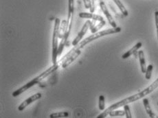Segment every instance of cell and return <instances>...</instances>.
<instances>
[{
    "instance_id": "obj_19",
    "label": "cell",
    "mask_w": 158,
    "mask_h": 118,
    "mask_svg": "<svg viewBox=\"0 0 158 118\" xmlns=\"http://www.w3.org/2000/svg\"><path fill=\"white\" fill-rule=\"evenodd\" d=\"M153 66L152 65H149L146 67V71L145 73V78L146 80H150L152 76V72H153Z\"/></svg>"
},
{
    "instance_id": "obj_13",
    "label": "cell",
    "mask_w": 158,
    "mask_h": 118,
    "mask_svg": "<svg viewBox=\"0 0 158 118\" xmlns=\"http://www.w3.org/2000/svg\"><path fill=\"white\" fill-rule=\"evenodd\" d=\"M143 104H144V106H145L146 113L149 115V117H150L151 118H155V117L158 118V116H156V115L153 113V111H152V109L151 108V106H150V105H149V100L147 99V98H144V99H143Z\"/></svg>"
},
{
    "instance_id": "obj_8",
    "label": "cell",
    "mask_w": 158,
    "mask_h": 118,
    "mask_svg": "<svg viewBox=\"0 0 158 118\" xmlns=\"http://www.w3.org/2000/svg\"><path fill=\"white\" fill-rule=\"evenodd\" d=\"M81 52H82L81 50H76V51L73 53V54L70 55L69 57H67L66 60H65L63 63H61V67L65 69L68 66H70V65H71L73 62H74L76 59H77L79 57V55L81 54Z\"/></svg>"
},
{
    "instance_id": "obj_18",
    "label": "cell",
    "mask_w": 158,
    "mask_h": 118,
    "mask_svg": "<svg viewBox=\"0 0 158 118\" xmlns=\"http://www.w3.org/2000/svg\"><path fill=\"white\" fill-rule=\"evenodd\" d=\"M106 24V21L105 20H103L102 21H99V24H98V25H96V26H95L94 28H93L92 29H91V32L94 34V33H96L97 32L98 30H99L100 29L102 28L105 26Z\"/></svg>"
},
{
    "instance_id": "obj_23",
    "label": "cell",
    "mask_w": 158,
    "mask_h": 118,
    "mask_svg": "<svg viewBox=\"0 0 158 118\" xmlns=\"http://www.w3.org/2000/svg\"><path fill=\"white\" fill-rule=\"evenodd\" d=\"M83 4H84V6H85V8H87V9H89L90 4H89V0H83Z\"/></svg>"
},
{
    "instance_id": "obj_20",
    "label": "cell",
    "mask_w": 158,
    "mask_h": 118,
    "mask_svg": "<svg viewBox=\"0 0 158 118\" xmlns=\"http://www.w3.org/2000/svg\"><path fill=\"white\" fill-rule=\"evenodd\" d=\"M124 110H125V116H126V118H131L132 117L130 108H129L128 105H125V106H124Z\"/></svg>"
},
{
    "instance_id": "obj_24",
    "label": "cell",
    "mask_w": 158,
    "mask_h": 118,
    "mask_svg": "<svg viewBox=\"0 0 158 118\" xmlns=\"http://www.w3.org/2000/svg\"><path fill=\"white\" fill-rule=\"evenodd\" d=\"M157 105H158V102H157Z\"/></svg>"
},
{
    "instance_id": "obj_9",
    "label": "cell",
    "mask_w": 158,
    "mask_h": 118,
    "mask_svg": "<svg viewBox=\"0 0 158 118\" xmlns=\"http://www.w3.org/2000/svg\"><path fill=\"white\" fill-rule=\"evenodd\" d=\"M100 7L101 8V10L104 13V15H105V17L107 19V20H108L109 23L110 24V25L113 27V28H117V24L115 23V21H114V19H113L112 16L111 15V14L109 13L108 9H107V8L106 6V5L105 3L103 2H100Z\"/></svg>"
},
{
    "instance_id": "obj_6",
    "label": "cell",
    "mask_w": 158,
    "mask_h": 118,
    "mask_svg": "<svg viewBox=\"0 0 158 118\" xmlns=\"http://www.w3.org/2000/svg\"><path fill=\"white\" fill-rule=\"evenodd\" d=\"M91 23L92 21L87 20L85 24L83 25V28H82L81 30L79 32V33L78 34V35L77 36L74 40L72 41V46H76L78 43H79L81 42V41L83 39V36H85V35L87 33V30H88L89 28H90V26H91Z\"/></svg>"
},
{
    "instance_id": "obj_17",
    "label": "cell",
    "mask_w": 158,
    "mask_h": 118,
    "mask_svg": "<svg viewBox=\"0 0 158 118\" xmlns=\"http://www.w3.org/2000/svg\"><path fill=\"white\" fill-rule=\"evenodd\" d=\"M109 116H110L111 117H115V116H125V110L122 111V110H114L111 111L109 114Z\"/></svg>"
},
{
    "instance_id": "obj_21",
    "label": "cell",
    "mask_w": 158,
    "mask_h": 118,
    "mask_svg": "<svg viewBox=\"0 0 158 118\" xmlns=\"http://www.w3.org/2000/svg\"><path fill=\"white\" fill-rule=\"evenodd\" d=\"M89 4H90V8L89 10L90 13H94L95 10V4H94V0H89Z\"/></svg>"
},
{
    "instance_id": "obj_12",
    "label": "cell",
    "mask_w": 158,
    "mask_h": 118,
    "mask_svg": "<svg viewBox=\"0 0 158 118\" xmlns=\"http://www.w3.org/2000/svg\"><path fill=\"white\" fill-rule=\"evenodd\" d=\"M138 57H139L140 63V67H141V71L142 73H146V61H145V53H144L143 50H140L138 52Z\"/></svg>"
},
{
    "instance_id": "obj_14",
    "label": "cell",
    "mask_w": 158,
    "mask_h": 118,
    "mask_svg": "<svg viewBox=\"0 0 158 118\" xmlns=\"http://www.w3.org/2000/svg\"><path fill=\"white\" fill-rule=\"evenodd\" d=\"M115 2V4L117 5V6L119 8L120 10L121 11V13H122V15L125 16V17H127L129 15V13L127 10L126 9L125 7L124 6V5L122 4V3L121 2L120 0H113Z\"/></svg>"
},
{
    "instance_id": "obj_5",
    "label": "cell",
    "mask_w": 158,
    "mask_h": 118,
    "mask_svg": "<svg viewBox=\"0 0 158 118\" xmlns=\"http://www.w3.org/2000/svg\"><path fill=\"white\" fill-rule=\"evenodd\" d=\"M74 0H68V15H67V33H66L67 40L68 39L70 32H71L73 17H74Z\"/></svg>"
},
{
    "instance_id": "obj_10",
    "label": "cell",
    "mask_w": 158,
    "mask_h": 118,
    "mask_svg": "<svg viewBox=\"0 0 158 118\" xmlns=\"http://www.w3.org/2000/svg\"><path fill=\"white\" fill-rule=\"evenodd\" d=\"M79 17L83 19H93V20L95 21H102L104 20V18L102 16L98 15H95V14H93L92 13H79Z\"/></svg>"
},
{
    "instance_id": "obj_3",
    "label": "cell",
    "mask_w": 158,
    "mask_h": 118,
    "mask_svg": "<svg viewBox=\"0 0 158 118\" xmlns=\"http://www.w3.org/2000/svg\"><path fill=\"white\" fill-rule=\"evenodd\" d=\"M59 67H60V65H59L58 63L55 65H52V66L50 67L49 69H47L45 72H42L40 75L38 76L33 78L32 80H30V82L26 83V85H23L21 87H20L17 90H16V91H14L12 95L13 97H17V96H19V95H21L24 92L26 91L27 90H28L31 87H32L33 86L37 85L38 83L41 82V81L44 80L45 78H47V76H49L50 74H52V73L56 72V70L58 69Z\"/></svg>"
},
{
    "instance_id": "obj_7",
    "label": "cell",
    "mask_w": 158,
    "mask_h": 118,
    "mask_svg": "<svg viewBox=\"0 0 158 118\" xmlns=\"http://www.w3.org/2000/svg\"><path fill=\"white\" fill-rule=\"evenodd\" d=\"M41 96H42V95L41 93H36V94L32 95V96L27 98L26 100H24V102L18 106V111H23L28 105H30V104H32V102H35V101L40 99Z\"/></svg>"
},
{
    "instance_id": "obj_22",
    "label": "cell",
    "mask_w": 158,
    "mask_h": 118,
    "mask_svg": "<svg viewBox=\"0 0 158 118\" xmlns=\"http://www.w3.org/2000/svg\"><path fill=\"white\" fill-rule=\"evenodd\" d=\"M155 18H156V25L157 39H158V11H156V12H155Z\"/></svg>"
},
{
    "instance_id": "obj_11",
    "label": "cell",
    "mask_w": 158,
    "mask_h": 118,
    "mask_svg": "<svg viewBox=\"0 0 158 118\" xmlns=\"http://www.w3.org/2000/svg\"><path fill=\"white\" fill-rule=\"evenodd\" d=\"M142 43H141V42H138V43L136 45H135L131 49L129 50V51H127L126 53H125V54L122 56V58L123 59H126L129 58V57H131V55L134 54L135 53H136L137 52V50L142 47Z\"/></svg>"
},
{
    "instance_id": "obj_4",
    "label": "cell",
    "mask_w": 158,
    "mask_h": 118,
    "mask_svg": "<svg viewBox=\"0 0 158 118\" xmlns=\"http://www.w3.org/2000/svg\"><path fill=\"white\" fill-rule=\"evenodd\" d=\"M61 21L58 18H56L54 25L53 35H52V63L55 65L58 63L57 58L58 57V39H59V31H60Z\"/></svg>"
},
{
    "instance_id": "obj_15",
    "label": "cell",
    "mask_w": 158,
    "mask_h": 118,
    "mask_svg": "<svg viewBox=\"0 0 158 118\" xmlns=\"http://www.w3.org/2000/svg\"><path fill=\"white\" fill-rule=\"evenodd\" d=\"M69 113L67 111H61L57 112V113H53L50 114V117L51 118H58V117H68Z\"/></svg>"
},
{
    "instance_id": "obj_16",
    "label": "cell",
    "mask_w": 158,
    "mask_h": 118,
    "mask_svg": "<svg viewBox=\"0 0 158 118\" xmlns=\"http://www.w3.org/2000/svg\"><path fill=\"white\" fill-rule=\"evenodd\" d=\"M98 107L100 111H104L105 109V98L101 95L98 98Z\"/></svg>"
},
{
    "instance_id": "obj_1",
    "label": "cell",
    "mask_w": 158,
    "mask_h": 118,
    "mask_svg": "<svg viewBox=\"0 0 158 118\" xmlns=\"http://www.w3.org/2000/svg\"><path fill=\"white\" fill-rule=\"evenodd\" d=\"M157 87H158V78H157V79L155 80L151 85H149L148 87H146L145 89H144L143 91L137 93V94L135 95H133L131 96L125 98V99L120 101V102H118L114 104V105H112L111 106H110L109 107L105 109V111L103 112L101 114H100L99 116L97 117V118L106 117L107 116H109V114L111 111L115 110V109H118L120 107H122V106H124L125 105H128L129 103H132L134 102H135V101L137 100H139L140 99H142V98H144L146 95L151 94V93L153 92L155 89H156Z\"/></svg>"
},
{
    "instance_id": "obj_2",
    "label": "cell",
    "mask_w": 158,
    "mask_h": 118,
    "mask_svg": "<svg viewBox=\"0 0 158 118\" xmlns=\"http://www.w3.org/2000/svg\"><path fill=\"white\" fill-rule=\"evenodd\" d=\"M121 30L122 29H121L120 27H117V28H109V29H107L105 30L100 31V32H97L96 33H94L93 35L88 36V37L85 38V39H83V40H82L80 43H78L76 46H74V48H72L68 53H67V54L65 55L63 58L60 59V60L58 61V63L60 65V66H61V63H63V62L66 60V59L70 55L73 54V53H74L76 50H82L85 46H86V45L91 43V42L94 41L95 40H96V39H98L103 37V36L120 32H121Z\"/></svg>"
}]
</instances>
